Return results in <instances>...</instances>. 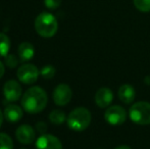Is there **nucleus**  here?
<instances>
[{
  "mask_svg": "<svg viewBox=\"0 0 150 149\" xmlns=\"http://www.w3.org/2000/svg\"><path fill=\"white\" fill-rule=\"evenodd\" d=\"M5 64L7 68H14L18 66V59L16 55L13 54H7L5 56Z\"/></svg>",
  "mask_w": 150,
  "mask_h": 149,
  "instance_id": "20",
  "label": "nucleus"
},
{
  "mask_svg": "<svg viewBox=\"0 0 150 149\" xmlns=\"http://www.w3.org/2000/svg\"><path fill=\"white\" fill-rule=\"evenodd\" d=\"M4 117L10 123H16L23 117V109L16 104L10 103L4 109Z\"/></svg>",
  "mask_w": 150,
  "mask_h": 149,
  "instance_id": "12",
  "label": "nucleus"
},
{
  "mask_svg": "<svg viewBox=\"0 0 150 149\" xmlns=\"http://www.w3.org/2000/svg\"><path fill=\"white\" fill-rule=\"evenodd\" d=\"M104 119L109 125L111 126H120L125 123L127 119V113L124 107L120 105L110 106L106 109L104 113Z\"/></svg>",
  "mask_w": 150,
  "mask_h": 149,
  "instance_id": "6",
  "label": "nucleus"
},
{
  "mask_svg": "<svg viewBox=\"0 0 150 149\" xmlns=\"http://www.w3.org/2000/svg\"><path fill=\"white\" fill-rule=\"evenodd\" d=\"M35 29L36 32L41 37L51 38L57 32V20L53 14L48 13V12H42L36 18Z\"/></svg>",
  "mask_w": 150,
  "mask_h": 149,
  "instance_id": "2",
  "label": "nucleus"
},
{
  "mask_svg": "<svg viewBox=\"0 0 150 149\" xmlns=\"http://www.w3.org/2000/svg\"><path fill=\"white\" fill-rule=\"evenodd\" d=\"M67 117H65V113L62 112V110H59V109H54L50 112L49 114V119L53 125H56V126H59L63 121H65Z\"/></svg>",
  "mask_w": 150,
  "mask_h": 149,
  "instance_id": "16",
  "label": "nucleus"
},
{
  "mask_svg": "<svg viewBox=\"0 0 150 149\" xmlns=\"http://www.w3.org/2000/svg\"><path fill=\"white\" fill-rule=\"evenodd\" d=\"M22 86L14 80H9L3 86V95L5 102H12L18 101L22 96Z\"/></svg>",
  "mask_w": 150,
  "mask_h": 149,
  "instance_id": "7",
  "label": "nucleus"
},
{
  "mask_svg": "<svg viewBox=\"0 0 150 149\" xmlns=\"http://www.w3.org/2000/svg\"><path fill=\"white\" fill-rule=\"evenodd\" d=\"M91 113L87 108H75L67 117V126L76 132H82L90 126Z\"/></svg>",
  "mask_w": 150,
  "mask_h": 149,
  "instance_id": "3",
  "label": "nucleus"
},
{
  "mask_svg": "<svg viewBox=\"0 0 150 149\" xmlns=\"http://www.w3.org/2000/svg\"><path fill=\"white\" fill-rule=\"evenodd\" d=\"M16 76L20 82L26 85L34 84L39 78V70L32 64H25L18 68Z\"/></svg>",
  "mask_w": 150,
  "mask_h": 149,
  "instance_id": "5",
  "label": "nucleus"
},
{
  "mask_svg": "<svg viewBox=\"0 0 150 149\" xmlns=\"http://www.w3.org/2000/svg\"><path fill=\"white\" fill-rule=\"evenodd\" d=\"M73 97V91L67 84H59L53 91V101L56 105H67Z\"/></svg>",
  "mask_w": 150,
  "mask_h": 149,
  "instance_id": "8",
  "label": "nucleus"
},
{
  "mask_svg": "<svg viewBox=\"0 0 150 149\" xmlns=\"http://www.w3.org/2000/svg\"><path fill=\"white\" fill-rule=\"evenodd\" d=\"M3 117H4V114L2 113L1 110H0V128H1V126H2V123H3Z\"/></svg>",
  "mask_w": 150,
  "mask_h": 149,
  "instance_id": "24",
  "label": "nucleus"
},
{
  "mask_svg": "<svg viewBox=\"0 0 150 149\" xmlns=\"http://www.w3.org/2000/svg\"><path fill=\"white\" fill-rule=\"evenodd\" d=\"M16 137L18 141L22 144H31L35 140L36 132L31 126L29 125H23L16 129Z\"/></svg>",
  "mask_w": 150,
  "mask_h": 149,
  "instance_id": "10",
  "label": "nucleus"
},
{
  "mask_svg": "<svg viewBox=\"0 0 150 149\" xmlns=\"http://www.w3.org/2000/svg\"><path fill=\"white\" fill-rule=\"evenodd\" d=\"M113 100V93L108 88H100L95 94V102L101 108H106Z\"/></svg>",
  "mask_w": 150,
  "mask_h": 149,
  "instance_id": "11",
  "label": "nucleus"
},
{
  "mask_svg": "<svg viewBox=\"0 0 150 149\" xmlns=\"http://www.w3.org/2000/svg\"><path fill=\"white\" fill-rule=\"evenodd\" d=\"M115 149H131L129 146H126V145H122V146H119V147L115 148Z\"/></svg>",
  "mask_w": 150,
  "mask_h": 149,
  "instance_id": "25",
  "label": "nucleus"
},
{
  "mask_svg": "<svg viewBox=\"0 0 150 149\" xmlns=\"http://www.w3.org/2000/svg\"><path fill=\"white\" fill-rule=\"evenodd\" d=\"M37 149H62L61 142L55 136L44 134L41 135L36 141Z\"/></svg>",
  "mask_w": 150,
  "mask_h": 149,
  "instance_id": "9",
  "label": "nucleus"
},
{
  "mask_svg": "<svg viewBox=\"0 0 150 149\" xmlns=\"http://www.w3.org/2000/svg\"><path fill=\"white\" fill-rule=\"evenodd\" d=\"M10 48V40L3 33H0V57H5Z\"/></svg>",
  "mask_w": 150,
  "mask_h": 149,
  "instance_id": "15",
  "label": "nucleus"
},
{
  "mask_svg": "<svg viewBox=\"0 0 150 149\" xmlns=\"http://www.w3.org/2000/svg\"><path fill=\"white\" fill-rule=\"evenodd\" d=\"M24 149H25V148H24Z\"/></svg>",
  "mask_w": 150,
  "mask_h": 149,
  "instance_id": "26",
  "label": "nucleus"
},
{
  "mask_svg": "<svg viewBox=\"0 0 150 149\" xmlns=\"http://www.w3.org/2000/svg\"><path fill=\"white\" fill-rule=\"evenodd\" d=\"M4 73H5V68H4V64L0 61V79L3 77Z\"/></svg>",
  "mask_w": 150,
  "mask_h": 149,
  "instance_id": "23",
  "label": "nucleus"
},
{
  "mask_svg": "<svg viewBox=\"0 0 150 149\" xmlns=\"http://www.w3.org/2000/svg\"><path fill=\"white\" fill-rule=\"evenodd\" d=\"M0 149H13L12 139L5 133H0Z\"/></svg>",
  "mask_w": 150,
  "mask_h": 149,
  "instance_id": "17",
  "label": "nucleus"
},
{
  "mask_svg": "<svg viewBox=\"0 0 150 149\" xmlns=\"http://www.w3.org/2000/svg\"><path fill=\"white\" fill-rule=\"evenodd\" d=\"M130 119L140 126L150 125V103L146 101L136 102L130 108Z\"/></svg>",
  "mask_w": 150,
  "mask_h": 149,
  "instance_id": "4",
  "label": "nucleus"
},
{
  "mask_svg": "<svg viewBox=\"0 0 150 149\" xmlns=\"http://www.w3.org/2000/svg\"><path fill=\"white\" fill-rule=\"evenodd\" d=\"M48 102V96L41 87L34 86L24 93L22 98V106L27 112L38 113L45 109Z\"/></svg>",
  "mask_w": 150,
  "mask_h": 149,
  "instance_id": "1",
  "label": "nucleus"
},
{
  "mask_svg": "<svg viewBox=\"0 0 150 149\" xmlns=\"http://www.w3.org/2000/svg\"><path fill=\"white\" fill-rule=\"evenodd\" d=\"M34 54H35V48L33 44L29 42H23L18 46V56H20V60L22 61L31 60L34 57Z\"/></svg>",
  "mask_w": 150,
  "mask_h": 149,
  "instance_id": "14",
  "label": "nucleus"
},
{
  "mask_svg": "<svg viewBox=\"0 0 150 149\" xmlns=\"http://www.w3.org/2000/svg\"><path fill=\"white\" fill-rule=\"evenodd\" d=\"M55 68L53 66H45L40 71V74L44 79H52L55 75Z\"/></svg>",
  "mask_w": 150,
  "mask_h": 149,
  "instance_id": "19",
  "label": "nucleus"
},
{
  "mask_svg": "<svg viewBox=\"0 0 150 149\" xmlns=\"http://www.w3.org/2000/svg\"><path fill=\"white\" fill-rule=\"evenodd\" d=\"M134 5L142 12L150 11V0H134Z\"/></svg>",
  "mask_w": 150,
  "mask_h": 149,
  "instance_id": "18",
  "label": "nucleus"
},
{
  "mask_svg": "<svg viewBox=\"0 0 150 149\" xmlns=\"http://www.w3.org/2000/svg\"><path fill=\"white\" fill-rule=\"evenodd\" d=\"M135 89L130 84H125L122 85L119 89V98L122 102L126 104H130L135 99Z\"/></svg>",
  "mask_w": 150,
  "mask_h": 149,
  "instance_id": "13",
  "label": "nucleus"
},
{
  "mask_svg": "<svg viewBox=\"0 0 150 149\" xmlns=\"http://www.w3.org/2000/svg\"><path fill=\"white\" fill-rule=\"evenodd\" d=\"M44 4L49 9H56L60 6L61 0H44Z\"/></svg>",
  "mask_w": 150,
  "mask_h": 149,
  "instance_id": "21",
  "label": "nucleus"
},
{
  "mask_svg": "<svg viewBox=\"0 0 150 149\" xmlns=\"http://www.w3.org/2000/svg\"><path fill=\"white\" fill-rule=\"evenodd\" d=\"M36 129H37V131L39 132L41 135H44V134H46V132H47L48 127L44 121H38V123L36 124Z\"/></svg>",
  "mask_w": 150,
  "mask_h": 149,
  "instance_id": "22",
  "label": "nucleus"
}]
</instances>
